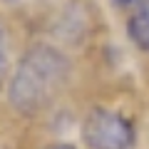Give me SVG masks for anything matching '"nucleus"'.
Listing matches in <instances>:
<instances>
[{"mask_svg":"<svg viewBox=\"0 0 149 149\" xmlns=\"http://www.w3.org/2000/svg\"><path fill=\"white\" fill-rule=\"evenodd\" d=\"M70 82V62L50 45H32L20 57L10 80V102L22 114L47 109Z\"/></svg>","mask_w":149,"mask_h":149,"instance_id":"obj_1","label":"nucleus"},{"mask_svg":"<svg viewBox=\"0 0 149 149\" xmlns=\"http://www.w3.org/2000/svg\"><path fill=\"white\" fill-rule=\"evenodd\" d=\"M82 142L90 149H132L134 124L114 109L95 107L82 122Z\"/></svg>","mask_w":149,"mask_h":149,"instance_id":"obj_2","label":"nucleus"},{"mask_svg":"<svg viewBox=\"0 0 149 149\" xmlns=\"http://www.w3.org/2000/svg\"><path fill=\"white\" fill-rule=\"evenodd\" d=\"M129 37L139 45L142 50L149 52V0H144L139 10L129 20Z\"/></svg>","mask_w":149,"mask_h":149,"instance_id":"obj_3","label":"nucleus"},{"mask_svg":"<svg viewBox=\"0 0 149 149\" xmlns=\"http://www.w3.org/2000/svg\"><path fill=\"white\" fill-rule=\"evenodd\" d=\"M5 72H8V47H5V32L0 27V85L5 80Z\"/></svg>","mask_w":149,"mask_h":149,"instance_id":"obj_4","label":"nucleus"},{"mask_svg":"<svg viewBox=\"0 0 149 149\" xmlns=\"http://www.w3.org/2000/svg\"><path fill=\"white\" fill-rule=\"evenodd\" d=\"M45 149H74L72 144H50V147H45Z\"/></svg>","mask_w":149,"mask_h":149,"instance_id":"obj_5","label":"nucleus"},{"mask_svg":"<svg viewBox=\"0 0 149 149\" xmlns=\"http://www.w3.org/2000/svg\"><path fill=\"white\" fill-rule=\"evenodd\" d=\"M114 3H122V5H127V3H134V0H114Z\"/></svg>","mask_w":149,"mask_h":149,"instance_id":"obj_6","label":"nucleus"},{"mask_svg":"<svg viewBox=\"0 0 149 149\" xmlns=\"http://www.w3.org/2000/svg\"><path fill=\"white\" fill-rule=\"evenodd\" d=\"M5 3H17V0H5Z\"/></svg>","mask_w":149,"mask_h":149,"instance_id":"obj_7","label":"nucleus"}]
</instances>
